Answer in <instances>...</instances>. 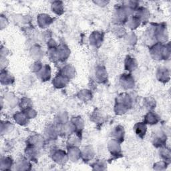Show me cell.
Masks as SVG:
<instances>
[{"label": "cell", "instance_id": "obj_1", "mask_svg": "<svg viewBox=\"0 0 171 171\" xmlns=\"http://www.w3.org/2000/svg\"><path fill=\"white\" fill-rule=\"evenodd\" d=\"M134 130H135V131L138 136L142 137L144 135H145L146 132V125L143 123H138L134 127Z\"/></svg>", "mask_w": 171, "mask_h": 171}, {"label": "cell", "instance_id": "obj_3", "mask_svg": "<svg viewBox=\"0 0 171 171\" xmlns=\"http://www.w3.org/2000/svg\"><path fill=\"white\" fill-rule=\"evenodd\" d=\"M11 159H10V158H4L2 160V166H3L5 165H8V166H10L11 165Z\"/></svg>", "mask_w": 171, "mask_h": 171}, {"label": "cell", "instance_id": "obj_2", "mask_svg": "<svg viewBox=\"0 0 171 171\" xmlns=\"http://www.w3.org/2000/svg\"><path fill=\"white\" fill-rule=\"evenodd\" d=\"M1 80H2V84H11V82L13 81L11 78V76L10 74H7V72L4 71L2 72V76H1Z\"/></svg>", "mask_w": 171, "mask_h": 171}]
</instances>
